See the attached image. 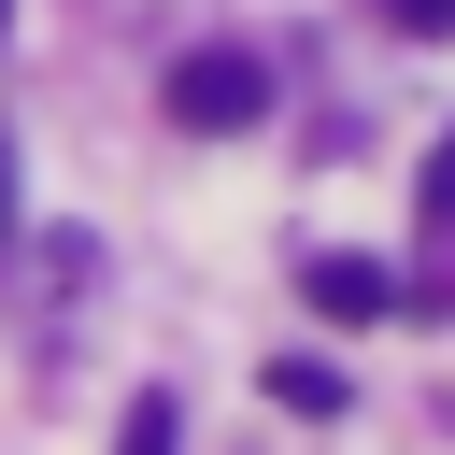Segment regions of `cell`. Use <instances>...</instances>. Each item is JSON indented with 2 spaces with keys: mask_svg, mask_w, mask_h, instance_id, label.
<instances>
[{
  "mask_svg": "<svg viewBox=\"0 0 455 455\" xmlns=\"http://www.w3.org/2000/svg\"><path fill=\"white\" fill-rule=\"evenodd\" d=\"M256 114H270V71H256L242 43H199V57H171V128L228 142V128H256Z\"/></svg>",
  "mask_w": 455,
  "mask_h": 455,
  "instance_id": "obj_1",
  "label": "cell"
},
{
  "mask_svg": "<svg viewBox=\"0 0 455 455\" xmlns=\"http://www.w3.org/2000/svg\"><path fill=\"white\" fill-rule=\"evenodd\" d=\"M270 398H284V412H341V370H327V355H270Z\"/></svg>",
  "mask_w": 455,
  "mask_h": 455,
  "instance_id": "obj_3",
  "label": "cell"
},
{
  "mask_svg": "<svg viewBox=\"0 0 455 455\" xmlns=\"http://www.w3.org/2000/svg\"><path fill=\"white\" fill-rule=\"evenodd\" d=\"M14 228H28V213H14V142H0V256H14Z\"/></svg>",
  "mask_w": 455,
  "mask_h": 455,
  "instance_id": "obj_7",
  "label": "cell"
},
{
  "mask_svg": "<svg viewBox=\"0 0 455 455\" xmlns=\"http://www.w3.org/2000/svg\"><path fill=\"white\" fill-rule=\"evenodd\" d=\"M299 299H313L327 327H384V313H398V270H370V256H313Z\"/></svg>",
  "mask_w": 455,
  "mask_h": 455,
  "instance_id": "obj_2",
  "label": "cell"
},
{
  "mask_svg": "<svg viewBox=\"0 0 455 455\" xmlns=\"http://www.w3.org/2000/svg\"><path fill=\"white\" fill-rule=\"evenodd\" d=\"M128 455H171V398H128Z\"/></svg>",
  "mask_w": 455,
  "mask_h": 455,
  "instance_id": "obj_6",
  "label": "cell"
},
{
  "mask_svg": "<svg viewBox=\"0 0 455 455\" xmlns=\"http://www.w3.org/2000/svg\"><path fill=\"white\" fill-rule=\"evenodd\" d=\"M412 213H427V228H455V128L427 142V171H412Z\"/></svg>",
  "mask_w": 455,
  "mask_h": 455,
  "instance_id": "obj_4",
  "label": "cell"
},
{
  "mask_svg": "<svg viewBox=\"0 0 455 455\" xmlns=\"http://www.w3.org/2000/svg\"><path fill=\"white\" fill-rule=\"evenodd\" d=\"M370 14H384L398 43H455V0H370Z\"/></svg>",
  "mask_w": 455,
  "mask_h": 455,
  "instance_id": "obj_5",
  "label": "cell"
}]
</instances>
